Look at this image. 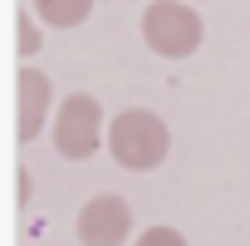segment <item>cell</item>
Instances as JSON below:
<instances>
[{
	"instance_id": "cell-1",
	"label": "cell",
	"mask_w": 250,
	"mask_h": 246,
	"mask_svg": "<svg viewBox=\"0 0 250 246\" xmlns=\"http://www.w3.org/2000/svg\"><path fill=\"white\" fill-rule=\"evenodd\" d=\"M167 148H172V133L152 108H128L108 123V153L128 172H152L167 158Z\"/></svg>"
},
{
	"instance_id": "cell-2",
	"label": "cell",
	"mask_w": 250,
	"mask_h": 246,
	"mask_svg": "<svg viewBox=\"0 0 250 246\" xmlns=\"http://www.w3.org/2000/svg\"><path fill=\"white\" fill-rule=\"evenodd\" d=\"M201 35H206L201 15H196L191 5H182V0H152V5L143 10V40H147V49L162 54V59H187V54H196Z\"/></svg>"
},
{
	"instance_id": "cell-3",
	"label": "cell",
	"mask_w": 250,
	"mask_h": 246,
	"mask_svg": "<svg viewBox=\"0 0 250 246\" xmlns=\"http://www.w3.org/2000/svg\"><path fill=\"white\" fill-rule=\"evenodd\" d=\"M98 138H103V108L93 94H69L54 113V148L64 158H88L98 153Z\"/></svg>"
},
{
	"instance_id": "cell-4",
	"label": "cell",
	"mask_w": 250,
	"mask_h": 246,
	"mask_svg": "<svg viewBox=\"0 0 250 246\" xmlns=\"http://www.w3.org/2000/svg\"><path fill=\"white\" fill-rule=\"evenodd\" d=\"M128 231H133V207L123 197L98 192L93 202L79 207V241L83 246H123Z\"/></svg>"
},
{
	"instance_id": "cell-5",
	"label": "cell",
	"mask_w": 250,
	"mask_h": 246,
	"mask_svg": "<svg viewBox=\"0 0 250 246\" xmlns=\"http://www.w3.org/2000/svg\"><path fill=\"white\" fill-rule=\"evenodd\" d=\"M49 98H54V89H49V79L40 69H20L15 74V138L20 143L40 138L44 118H49Z\"/></svg>"
},
{
	"instance_id": "cell-6",
	"label": "cell",
	"mask_w": 250,
	"mask_h": 246,
	"mask_svg": "<svg viewBox=\"0 0 250 246\" xmlns=\"http://www.w3.org/2000/svg\"><path fill=\"white\" fill-rule=\"evenodd\" d=\"M88 10H93V0H35V15H40L44 25H54V30H74V25H83Z\"/></svg>"
},
{
	"instance_id": "cell-7",
	"label": "cell",
	"mask_w": 250,
	"mask_h": 246,
	"mask_svg": "<svg viewBox=\"0 0 250 246\" xmlns=\"http://www.w3.org/2000/svg\"><path fill=\"white\" fill-rule=\"evenodd\" d=\"M15 49H20V54H35V49H40V30H35L30 15L15 20Z\"/></svg>"
},
{
	"instance_id": "cell-8",
	"label": "cell",
	"mask_w": 250,
	"mask_h": 246,
	"mask_svg": "<svg viewBox=\"0 0 250 246\" xmlns=\"http://www.w3.org/2000/svg\"><path fill=\"white\" fill-rule=\"evenodd\" d=\"M138 246H187V236H182V231H172V226H152V231H143V236H138Z\"/></svg>"
},
{
	"instance_id": "cell-9",
	"label": "cell",
	"mask_w": 250,
	"mask_h": 246,
	"mask_svg": "<svg viewBox=\"0 0 250 246\" xmlns=\"http://www.w3.org/2000/svg\"><path fill=\"white\" fill-rule=\"evenodd\" d=\"M15 192H20V202H30V172L20 168V177H15Z\"/></svg>"
}]
</instances>
